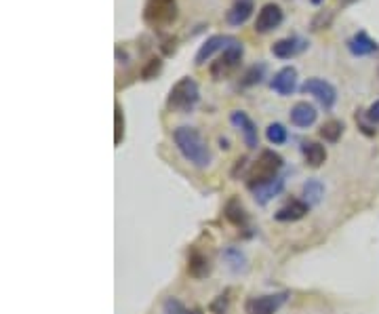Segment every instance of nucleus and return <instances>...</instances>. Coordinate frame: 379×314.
<instances>
[{
  "instance_id": "1",
  "label": "nucleus",
  "mask_w": 379,
  "mask_h": 314,
  "mask_svg": "<svg viewBox=\"0 0 379 314\" xmlns=\"http://www.w3.org/2000/svg\"><path fill=\"white\" fill-rule=\"evenodd\" d=\"M173 141H175V146L182 152L184 159L198 169H206L211 165V161H213V154H211L204 137L194 127H188V125L177 127L173 131Z\"/></svg>"
},
{
  "instance_id": "2",
  "label": "nucleus",
  "mask_w": 379,
  "mask_h": 314,
  "mask_svg": "<svg viewBox=\"0 0 379 314\" xmlns=\"http://www.w3.org/2000/svg\"><path fill=\"white\" fill-rule=\"evenodd\" d=\"M142 17L144 23L154 32H166L179 17L177 0H146Z\"/></svg>"
},
{
  "instance_id": "3",
  "label": "nucleus",
  "mask_w": 379,
  "mask_h": 314,
  "mask_svg": "<svg viewBox=\"0 0 379 314\" xmlns=\"http://www.w3.org/2000/svg\"><path fill=\"white\" fill-rule=\"evenodd\" d=\"M200 101V89L198 83L192 76H184L171 87L166 97V108L171 112H179V114H190L194 112V108Z\"/></svg>"
},
{
  "instance_id": "4",
  "label": "nucleus",
  "mask_w": 379,
  "mask_h": 314,
  "mask_svg": "<svg viewBox=\"0 0 379 314\" xmlns=\"http://www.w3.org/2000/svg\"><path fill=\"white\" fill-rule=\"evenodd\" d=\"M282 156L274 150H262L257 161L251 165L249 169V175H246V184H249V190L257 188V186H264L272 179L278 177V171L282 169Z\"/></svg>"
},
{
  "instance_id": "5",
  "label": "nucleus",
  "mask_w": 379,
  "mask_h": 314,
  "mask_svg": "<svg viewBox=\"0 0 379 314\" xmlns=\"http://www.w3.org/2000/svg\"><path fill=\"white\" fill-rule=\"evenodd\" d=\"M242 57H244V45L240 41H236L232 47L222 51V55L211 63V70H208L211 78H213V81H224V78L232 76L240 68Z\"/></svg>"
},
{
  "instance_id": "6",
  "label": "nucleus",
  "mask_w": 379,
  "mask_h": 314,
  "mask_svg": "<svg viewBox=\"0 0 379 314\" xmlns=\"http://www.w3.org/2000/svg\"><path fill=\"white\" fill-rule=\"evenodd\" d=\"M300 91L304 95H312L314 99H318V104L324 108V110H331L337 101V91L335 87L324 81V78H308V81L300 87Z\"/></svg>"
},
{
  "instance_id": "7",
  "label": "nucleus",
  "mask_w": 379,
  "mask_h": 314,
  "mask_svg": "<svg viewBox=\"0 0 379 314\" xmlns=\"http://www.w3.org/2000/svg\"><path fill=\"white\" fill-rule=\"evenodd\" d=\"M238 38L230 36V34H213L208 36L206 41L200 45V49L196 51V57H194V63L196 66H204L211 57H213L217 51H226L228 47H232Z\"/></svg>"
},
{
  "instance_id": "8",
  "label": "nucleus",
  "mask_w": 379,
  "mask_h": 314,
  "mask_svg": "<svg viewBox=\"0 0 379 314\" xmlns=\"http://www.w3.org/2000/svg\"><path fill=\"white\" fill-rule=\"evenodd\" d=\"M289 293H270L260 297H249L244 304V314H276L278 308L286 302Z\"/></svg>"
},
{
  "instance_id": "9",
  "label": "nucleus",
  "mask_w": 379,
  "mask_h": 314,
  "mask_svg": "<svg viewBox=\"0 0 379 314\" xmlns=\"http://www.w3.org/2000/svg\"><path fill=\"white\" fill-rule=\"evenodd\" d=\"M308 49H310L308 38L293 34V36L280 38V41H276V43L272 45V55L278 57V59H293V57L302 55V53L308 51Z\"/></svg>"
},
{
  "instance_id": "10",
  "label": "nucleus",
  "mask_w": 379,
  "mask_h": 314,
  "mask_svg": "<svg viewBox=\"0 0 379 314\" xmlns=\"http://www.w3.org/2000/svg\"><path fill=\"white\" fill-rule=\"evenodd\" d=\"M284 21V11L278 3H266L255 19V32L257 34H270L278 30Z\"/></svg>"
},
{
  "instance_id": "11",
  "label": "nucleus",
  "mask_w": 379,
  "mask_h": 314,
  "mask_svg": "<svg viewBox=\"0 0 379 314\" xmlns=\"http://www.w3.org/2000/svg\"><path fill=\"white\" fill-rule=\"evenodd\" d=\"M230 123L242 133V139H244V146L249 150H255L260 146V131H257V125L251 121V116L242 110H234L230 114Z\"/></svg>"
},
{
  "instance_id": "12",
  "label": "nucleus",
  "mask_w": 379,
  "mask_h": 314,
  "mask_svg": "<svg viewBox=\"0 0 379 314\" xmlns=\"http://www.w3.org/2000/svg\"><path fill=\"white\" fill-rule=\"evenodd\" d=\"M270 89H272L274 93H278L280 97L293 95L295 91L300 89V87H298V68H293V66L280 68V70L272 76Z\"/></svg>"
},
{
  "instance_id": "13",
  "label": "nucleus",
  "mask_w": 379,
  "mask_h": 314,
  "mask_svg": "<svg viewBox=\"0 0 379 314\" xmlns=\"http://www.w3.org/2000/svg\"><path fill=\"white\" fill-rule=\"evenodd\" d=\"M346 47L354 57H367V55H373L379 51L377 41H373L365 30H358L356 34H352L346 41Z\"/></svg>"
},
{
  "instance_id": "14",
  "label": "nucleus",
  "mask_w": 379,
  "mask_h": 314,
  "mask_svg": "<svg viewBox=\"0 0 379 314\" xmlns=\"http://www.w3.org/2000/svg\"><path fill=\"white\" fill-rule=\"evenodd\" d=\"M289 119H291V123H293L295 127L308 129V127H312V125L316 123L318 112H316V108H314L310 101H298V104H295V106L291 108Z\"/></svg>"
},
{
  "instance_id": "15",
  "label": "nucleus",
  "mask_w": 379,
  "mask_h": 314,
  "mask_svg": "<svg viewBox=\"0 0 379 314\" xmlns=\"http://www.w3.org/2000/svg\"><path fill=\"white\" fill-rule=\"evenodd\" d=\"M253 11H255V7H253L251 0H236V3L226 11V21L232 28H240L251 19Z\"/></svg>"
},
{
  "instance_id": "16",
  "label": "nucleus",
  "mask_w": 379,
  "mask_h": 314,
  "mask_svg": "<svg viewBox=\"0 0 379 314\" xmlns=\"http://www.w3.org/2000/svg\"><path fill=\"white\" fill-rule=\"evenodd\" d=\"M308 209H310V205H308L306 201L293 199V201H289L284 207H280V209L274 213V217H276L278 222H298V219L306 217Z\"/></svg>"
},
{
  "instance_id": "17",
  "label": "nucleus",
  "mask_w": 379,
  "mask_h": 314,
  "mask_svg": "<svg viewBox=\"0 0 379 314\" xmlns=\"http://www.w3.org/2000/svg\"><path fill=\"white\" fill-rule=\"evenodd\" d=\"M188 274L192 279H204L211 274V259L198 251V249H192L190 255H188Z\"/></svg>"
},
{
  "instance_id": "18",
  "label": "nucleus",
  "mask_w": 379,
  "mask_h": 314,
  "mask_svg": "<svg viewBox=\"0 0 379 314\" xmlns=\"http://www.w3.org/2000/svg\"><path fill=\"white\" fill-rule=\"evenodd\" d=\"M302 154L306 159V165L312 167V169H318L327 161V150L318 141H304L302 144Z\"/></svg>"
},
{
  "instance_id": "19",
  "label": "nucleus",
  "mask_w": 379,
  "mask_h": 314,
  "mask_svg": "<svg viewBox=\"0 0 379 314\" xmlns=\"http://www.w3.org/2000/svg\"><path fill=\"white\" fill-rule=\"evenodd\" d=\"M282 188H284V179H282V177H276V179H272V181H268V184H264V186L253 188L251 192L255 194V201H257L260 205H266L268 201L274 199V196L280 194Z\"/></svg>"
},
{
  "instance_id": "20",
  "label": "nucleus",
  "mask_w": 379,
  "mask_h": 314,
  "mask_svg": "<svg viewBox=\"0 0 379 314\" xmlns=\"http://www.w3.org/2000/svg\"><path fill=\"white\" fill-rule=\"evenodd\" d=\"M266 72H268V66L264 61H257V63L249 66L244 70L242 78H240V87H255V85H260L266 78Z\"/></svg>"
},
{
  "instance_id": "21",
  "label": "nucleus",
  "mask_w": 379,
  "mask_h": 314,
  "mask_svg": "<svg viewBox=\"0 0 379 314\" xmlns=\"http://www.w3.org/2000/svg\"><path fill=\"white\" fill-rule=\"evenodd\" d=\"M226 217L236 228L246 226V219H249V215H246V211H244V207H242V203L238 199H230L228 201V205H226Z\"/></svg>"
},
{
  "instance_id": "22",
  "label": "nucleus",
  "mask_w": 379,
  "mask_h": 314,
  "mask_svg": "<svg viewBox=\"0 0 379 314\" xmlns=\"http://www.w3.org/2000/svg\"><path fill=\"white\" fill-rule=\"evenodd\" d=\"M344 131H346V125L342 123V121H335V119H331V121H327L322 127H320V137L324 139V141H329V144H335V141H340V137L344 135Z\"/></svg>"
},
{
  "instance_id": "23",
  "label": "nucleus",
  "mask_w": 379,
  "mask_h": 314,
  "mask_svg": "<svg viewBox=\"0 0 379 314\" xmlns=\"http://www.w3.org/2000/svg\"><path fill=\"white\" fill-rule=\"evenodd\" d=\"M322 194H324V186L320 179H308L304 184V201L312 207V205H318L320 199H322Z\"/></svg>"
},
{
  "instance_id": "24",
  "label": "nucleus",
  "mask_w": 379,
  "mask_h": 314,
  "mask_svg": "<svg viewBox=\"0 0 379 314\" xmlns=\"http://www.w3.org/2000/svg\"><path fill=\"white\" fill-rule=\"evenodd\" d=\"M162 314H202V310H190L177 297H166L162 304Z\"/></svg>"
},
{
  "instance_id": "25",
  "label": "nucleus",
  "mask_w": 379,
  "mask_h": 314,
  "mask_svg": "<svg viewBox=\"0 0 379 314\" xmlns=\"http://www.w3.org/2000/svg\"><path fill=\"white\" fill-rule=\"evenodd\" d=\"M266 137H268V141H270V144H274V146H282V144L289 139V133H286L284 125H280V123H272V125H268V129H266Z\"/></svg>"
},
{
  "instance_id": "26",
  "label": "nucleus",
  "mask_w": 379,
  "mask_h": 314,
  "mask_svg": "<svg viewBox=\"0 0 379 314\" xmlns=\"http://www.w3.org/2000/svg\"><path fill=\"white\" fill-rule=\"evenodd\" d=\"M124 139V112L120 108V104H114V144L120 146Z\"/></svg>"
},
{
  "instance_id": "27",
  "label": "nucleus",
  "mask_w": 379,
  "mask_h": 314,
  "mask_svg": "<svg viewBox=\"0 0 379 314\" xmlns=\"http://www.w3.org/2000/svg\"><path fill=\"white\" fill-rule=\"evenodd\" d=\"M224 259L228 262V266L232 268V270H244V264H246V257H244V253L240 251V249H236V247H230V249H226L224 251Z\"/></svg>"
},
{
  "instance_id": "28",
  "label": "nucleus",
  "mask_w": 379,
  "mask_h": 314,
  "mask_svg": "<svg viewBox=\"0 0 379 314\" xmlns=\"http://www.w3.org/2000/svg\"><path fill=\"white\" fill-rule=\"evenodd\" d=\"M162 70V57H150L142 68V81H152Z\"/></svg>"
},
{
  "instance_id": "29",
  "label": "nucleus",
  "mask_w": 379,
  "mask_h": 314,
  "mask_svg": "<svg viewBox=\"0 0 379 314\" xmlns=\"http://www.w3.org/2000/svg\"><path fill=\"white\" fill-rule=\"evenodd\" d=\"M160 43H158V49L162 51V55H173L177 51V36L173 34H166V32H160Z\"/></svg>"
},
{
  "instance_id": "30",
  "label": "nucleus",
  "mask_w": 379,
  "mask_h": 314,
  "mask_svg": "<svg viewBox=\"0 0 379 314\" xmlns=\"http://www.w3.org/2000/svg\"><path fill=\"white\" fill-rule=\"evenodd\" d=\"M333 21V13L331 11H318L316 17L312 19V30L318 32V30H327Z\"/></svg>"
},
{
  "instance_id": "31",
  "label": "nucleus",
  "mask_w": 379,
  "mask_h": 314,
  "mask_svg": "<svg viewBox=\"0 0 379 314\" xmlns=\"http://www.w3.org/2000/svg\"><path fill=\"white\" fill-rule=\"evenodd\" d=\"M356 123H358V129H360L365 135H369V137L375 135V129H373V125L365 119V112H362V110H356Z\"/></svg>"
},
{
  "instance_id": "32",
  "label": "nucleus",
  "mask_w": 379,
  "mask_h": 314,
  "mask_svg": "<svg viewBox=\"0 0 379 314\" xmlns=\"http://www.w3.org/2000/svg\"><path fill=\"white\" fill-rule=\"evenodd\" d=\"M365 112V119L375 127V125H379V99L377 101H373L367 110H362Z\"/></svg>"
},
{
  "instance_id": "33",
  "label": "nucleus",
  "mask_w": 379,
  "mask_h": 314,
  "mask_svg": "<svg viewBox=\"0 0 379 314\" xmlns=\"http://www.w3.org/2000/svg\"><path fill=\"white\" fill-rule=\"evenodd\" d=\"M226 310H228V293H222V295H217V300L213 304H211V312L226 314Z\"/></svg>"
},
{
  "instance_id": "34",
  "label": "nucleus",
  "mask_w": 379,
  "mask_h": 314,
  "mask_svg": "<svg viewBox=\"0 0 379 314\" xmlns=\"http://www.w3.org/2000/svg\"><path fill=\"white\" fill-rule=\"evenodd\" d=\"M324 3V0H310V5H314V7H320Z\"/></svg>"
},
{
  "instance_id": "35",
  "label": "nucleus",
  "mask_w": 379,
  "mask_h": 314,
  "mask_svg": "<svg viewBox=\"0 0 379 314\" xmlns=\"http://www.w3.org/2000/svg\"><path fill=\"white\" fill-rule=\"evenodd\" d=\"M342 5H352V3H356V0H340Z\"/></svg>"
}]
</instances>
